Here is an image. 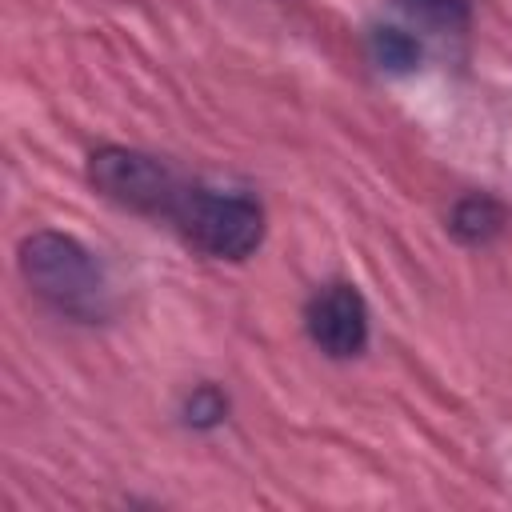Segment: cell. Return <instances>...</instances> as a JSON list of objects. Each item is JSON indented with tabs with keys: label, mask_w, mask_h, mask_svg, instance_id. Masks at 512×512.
Masks as SVG:
<instances>
[{
	"label": "cell",
	"mask_w": 512,
	"mask_h": 512,
	"mask_svg": "<svg viewBox=\"0 0 512 512\" xmlns=\"http://www.w3.org/2000/svg\"><path fill=\"white\" fill-rule=\"evenodd\" d=\"M20 276L56 312L96 320L108 312V284L96 256L64 232H32L20 244Z\"/></svg>",
	"instance_id": "1"
},
{
	"label": "cell",
	"mask_w": 512,
	"mask_h": 512,
	"mask_svg": "<svg viewBox=\"0 0 512 512\" xmlns=\"http://www.w3.org/2000/svg\"><path fill=\"white\" fill-rule=\"evenodd\" d=\"M172 220L180 232L216 260H244L264 240V212L252 196L236 192H208V188H184Z\"/></svg>",
	"instance_id": "2"
},
{
	"label": "cell",
	"mask_w": 512,
	"mask_h": 512,
	"mask_svg": "<svg viewBox=\"0 0 512 512\" xmlns=\"http://www.w3.org/2000/svg\"><path fill=\"white\" fill-rule=\"evenodd\" d=\"M88 180L96 184V192H104L120 208L148 212V216H172L180 196H184V184L168 172V164H160L156 156L132 152V148L92 152L88 156Z\"/></svg>",
	"instance_id": "3"
},
{
	"label": "cell",
	"mask_w": 512,
	"mask_h": 512,
	"mask_svg": "<svg viewBox=\"0 0 512 512\" xmlns=\"http://www.w3.org/2000/svg\"><path fill=\"white\" fill-rule=\"evenodd\" d=\"M308 336L320 352L348 360L368 344V308L352 284H328L308 300Z\"/></svg>",
	"instance_id": "4"
},
{
	"label": "cell",
	"mask_w": 512,
	"mask_h": 512,
	"mask_svg": "<svg viewBox=\"0 0 512 512\" xmlns=\"http://www.w3.org/2000/svg\"><path fill=\"white\" fill-rule=\"evenodd\" d=\"M500 208H496V200H488V196H468V200H460L456 204V212H452V232L460 236V240H468V244H484V240H492L496 232H500Z\"/></svg>",
	"instance_id": "5"
},
{
	"label": "cell",
	"mask_w": 512,
	"mask_h": 512,
	"mask_svg": "<svg viewBox=\"0 0 512 512\" xmlns=\"http://www.w3.org/2000/svg\"><path fill=\"white\" fill-rule=\"evenodd\" d=\"M372 56L388 72H408L420 64V44L400 28H376L372 32Z\"/></svg>",
	"instance_id": "6"
},
{
	"label": "cell",
	"mask_w": 512,
	"mask_h": 512,
	"mask_svg": "<svg viewBox=\"0 0 512 512\" xmlns=\"http://www.w3.org/2000/svg\"><path fill=\"white\" fill-rule=\"evenodd\" d=\"M404 12H412L416 20L424 24H436V28H464L468 20V0H400Z\"/></svg>",
	"instance_id": "7"
},
{
	"label": "cell",
	"mask_w": 512,
	"mask_h": 512,
	"mask_svg": "<svg viewBox=\"0 0 512 512\" xmlns=\"http://www.w3.org/2000/svg\"><path fill=\"white\" fill-rule=\"evenodd\" d=\"M224 412H228V400H224V392L212 388V384L196 388V392L188 396V404H184V420H188L192 428H212V424L224 420Z\"/></svg>",
	"instance_id": "8"
}]
</instances>
